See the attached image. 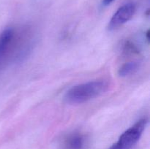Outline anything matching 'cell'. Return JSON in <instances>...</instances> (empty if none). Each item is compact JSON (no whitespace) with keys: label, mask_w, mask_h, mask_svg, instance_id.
Returning <instances> with one entry per match:
<instances>
[{"label":"cell","mask_w":150,"mask_h":149,"mask_svg":"<svg viewBox=\"0 0 150 149\" xmlns=\"http://www.w3.org/2000/svg\"><path fill=\"white\" fill-rule=\"evenodd\" d=\"M29 32L7 28L0 34V69L9 61H20L28 55L32 45Z\"/></svg>","instance_id":"1"},{"label":"cell","mask_w":150,"mask_h":149,"mask_svg":"<svg viewBox=\"0 0 150 149\" xmlns=\"http://www.w3.org/2000/svg\"><path fill=\"white\" fill-rule=\"evenodd\" d=\"M108 89L109 83L106 80H92L72 87L66 92L64 99L70 105L81 104L103 94Z\"/></svg>","instance_id":"2"},{"label":"cell","mask_w":150,"mask_h":149,"mask_svg":"<svg viewBox=\"0 0 150 149\" xmlns=\"http://www.w3.org/2000/svg\"><path fill=\"white\" fill-rule=\"evenodd\" d=\"M147 119L142 118L127 129L120 137L117 143L108 149H132L139 142L147 125Z\"/></svg>","instance_id":"3"},{"label":"cell","mask_w":150,"mask_h":149,"mask_svg":"<svg viewBox=\"0 0 150 149\" xmlns=\"http://www.w3.org/2000/svg\"><path fill=\"white\" fill-rule=\"evenodd\" d=\"M136 6L134 3L129 2L120 7L116 11L108 25L109 31L115 30L130 20L135 15Z\"/></svg>","instance_id":"4"},{"label":"cell","mask_w":150,"mask_h":149,"mask_svg":"<svg viewBox=\"0 0 150 149\" xmlns=\"http://www.w3.org/2000/svg\"><path fill=\"white\" fill-rule=\"evenodd\" d=\"M86 145V138L83 134L74 133L68 136L64 141L65 149H83Z\"/></svg>","instance_id":"5"},{"label":"cell","mask_w":150,"mask_h":149,"mask_svg":"<svg viewBox=\"0 0 150 149\" xmlns=\"http://www.w3.org/2000/svg\"><path fill=\"white\" fill-rule=\"evenodd\" d=\"M139 68V64L137 61H130L123 64L119 70V75L121 77H127L136 72Z\"/></svg>","instance_id":"6"},{"label":"cell","mask_w":150,"mask_h":149,"mask_svg":"<svg viewBox=\"0 0 150 149\" xmlns=\"http://www.w3.org/2000/svg\"><path fill=\"white\" fill-rule=\"evenodd\" d=\"M114 1V0H103V4L104 5L106 6L110 4L111 3H112Z\"/></svg>","instance_id":"7"}]
</instances>
